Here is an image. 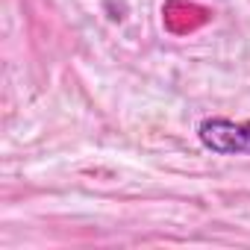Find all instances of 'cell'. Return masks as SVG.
Here are the masks:
<instances>
[{
	"label": "cell",
	"instance_id": "1",
	"mask_svg": "<svg viewBox=\"0 0 250 250\" xmlns=\"http://www.w3.org/2000/svg\"><path fill=\"white\" fill-rule=\"evenodd\" d=\"M197 139L206 150L221 156H247L250 153V121L206 118L197 127Z\"/></svg>",
	"mask_w": 250,
	"mask_h": 250
}]
</instances>
